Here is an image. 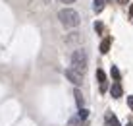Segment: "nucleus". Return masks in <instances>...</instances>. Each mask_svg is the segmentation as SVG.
<instances>
[{
    "instance_id": "1a4fd4ad",
    "label": "nucleus",
    "mask_w": 133,
    "mask_h": 126,
    "mask_svg": "<svg viewBox=\"0 0 133 126\" xmlns=\"http://www.w3.org/2000/svg\"><path fill=\"white\" fill-rule=\"evenodd\" d=\"M77 116H79L81 120H87V118H89V109L81 107V109H79V113H77Z\"/></svg>"
},
{
    "instance_id": "20e7f679",
    "label": "nucleus",
    "mask_w": 133,
    "mask_h": 126,
    "mask_svg": "<svg viewBox=\"0 0 133 126\" xmlns=\"http://www.w3.org/2000/svg\"><path fill=\"white\" fill-rule=\"evenodd\" d=\"M110 95L114 97V99H120V97L123 95V89H122V83L120 82H114L112 87H110Z\"/></svg>"
},
{
    "instance_id": "ddd939ff",
    "label": "nucleus",
    "mask_w": 133,
    "mask_h": 126,
    "mask_svg": "<svg viewBox=\"0 0 133 126\" xmlns=\"http://www.w3.org/2000/svg\"><path fill=\"white\" fill-rule=\"evenodd\" d=\"M102 8H104V0H95V12H102Z\"/></svg>"
},
{
    "instance_id": "9d476101",
    "label": "nucleus",
    "mask_w": 133,
    "mask_h": 126,
    "mask_svg": "<svg viewBox=\"0 0 133 126\" xmlns=\"http://www.w3.org/2000/svg\"><path fill=\"white\" fill-rule=\"evenodd\" d=\"M97 78H98L100 83H108V82H106V74H104V70H100V68L97 70Z\"/></svg>"
},
{
    "instance_id": "f3484780",
    "label": "nucleus",
    "mask_w": 133,
    "mask_h": 126,
    "mask_svg": "<svg viewBox=\"0 0 133 126\" xmlns=\"http://www.w3.org/2000/svg\"><path fill=\"white\" fill-rule=\"evenodd\" d=\"M58 2H62V4H73L75 0H58Z\"/></svg>"
},
{
    "instance_id": "7ed1b4c3",
    "label": "nucleus",
    "mask_w": 133,
    "mask_h": 126,
    "mask_svg": "<svg viewBox=\"0 0 133 126\" xmlns=\"http://www.w3.org/2000/svg\"><path fill=\"white\" fill-rule=\"evenodd\" d=\"M64 74H66V78H68V80H70L75 87H79L81 83H83V76H81V74H77L75 70H71V68H70V70H66Z\"/></svg>"
},
{
    "instance_id": "2eb2a0df",
    "label": "nucleus",
    "mask_w": 133,
    "mask_h": 126,
    "mask_svg": "<svg viewBox=\"0 0 133 126\" xmlns=\"http://www.w3.org/2000/svg\"><path fill=\"white\" fill-rule=\"evenodd\" d=\"M108 89V83H100V93H106Z\"/></svg>"
},
{
    "instance_id": "6ab92c4d",
    "label": "nucleus",
    "mask_w": 133,
    "mask_h": 126,
    "mask_svg": "<svg viewBox=\"0 0 133 126\" xmlns=\"http://www.w3.org/2000/svg\"><path fill=\"white\" fill-rule=\"evenodd\" d=\"M129 16H133V4L129 6Z\"/></svg>"
},
{
    "instance_id": "f8f14e48",
    "label": "nucleus",
    "mask_w": 133,
    "mask_h": 126,
    "mask_svg": "<svg viewBox=\"0 0 133 126\" xmlns=\"http://www.w3.org/2000/svg\"><path fill=\"white\" fill-rule=\"evenodd\" d=\"M110 74H112V78L116 82H120V70H118V66H112V70H110Z\"/></svg>"
},
{
    "instance_id": "4468645a",
    "label": "nucleus",
    "mask_w": 133,
    "mask_h": 126,
    "mask_svg": "<svg viewBox=\"0 0 133 126\" xmlns=\"http://www.w3.org/2000/svg\"><path fill=\"white\" fill-rule=\"evenodd\" d=\"M95 31H97L98 35L102 33V23H100V21H97V23H95Z\"/></svg>"
},
{
    "instance_id": "423d86ee",
    "label": "nucleus",
    "mask_w": 133,
    "mask_h": 126,
    "mask_svg": "<svg viewBox=\"0 0 133 126\" xmlns=\"http://www.w3.org/2000/svg\"><path fill=\"white\" fill-rule=\"evenodd\" d=\"M110 43H112V39H104L102 43H100V53H102V54H106L110 50Z\"/></svg>"
},
{
    "instance_id": "9b49d317",
    "label": "nucleus",
    "mask_w": 133,
    "mask_h": 126,
    "mask_svg": "<svg viewBox=\"0 0 133 126\" xmlns=\"http://www.w3.org/2000/svg\"><path fill=\"white\" fill-rule=\"evenodd\" d=\"M71 126H87V120H81V118H71L70 120Z\"/></svg>"
},
{
    "instance_id": "aec40b11",
    "label": "nucleus",
    "mask_w": 133,
    "mask_h": 126,
    "mask_svg": "<svg viewBox=\"0 0 133 126\" xmlns=\"http://www.w3.org/2000/svg\"><path fill=\"white\" fill-rule=\"evenodd\" d=\"M127 126H133V124H127Z\"/></svg>"
},
{
    "instance_id": "dca6fc26",
    "label": "nucleus",
    "mask_w": 133,
    "mask_h": 126,
    "mask_svg": "<svg viewBox=\"0 0 133 126\" xmlns=\"http://www.w3.org/2000/svg\"><path fill=\"white\" fill-rule=\"evenodd\" d=\"M127 107L133 111V97H127Z\"/></svg>"
},
{
    "instance_id": "6e6552de",
    "label": "nucleus",
    "mask_w": 133,
    "mask_h": 126,
    "mask_svg": "<svg viewBox=\"0 0 133 126\" xmlns=\"http://www.w3.org/2000/svg\"><path fill=\"white\" fill-rule=\"evenodd\" d=\"M106 122H108L110 126H120V122H118V118H116V116H114L112 113H108V114H106Z\"/></svg>"
},
{
    "instance_id": "a211bd4d",
    "label": "nucleus",
    "mask_w": 133,
    "mask_h": 126,
    "mask_svg": "<svg viewBox=\"0 0 133 126\" xmlns=\"http://www.w3.org/2000/svg\"><path fill=\"white\" fill-rule=\"evenodd\" d=\"M116 2L120 4V6H123V4H127V2H129V0H116Z\"/></svg>"
},
{
    "instance_id": "39448f33",
    "label": "nucleus",
    "mask_w": 133,
    "mask_h": 126,
    "mask_svg": "<svg viewBox=\"0 0 133 126\" xmlns=\"http://www.w3.org/2000/svg\"><path fill=\"white\" fill-rule=\"evenodd\" d=\"M73 97H75V103H77V107L81 109V107H83V93H81L79 89H75V91H73Z\"/></svg>"
},
{
    "instance_id": "f257e3e1",
    "label": "nucleus",
    "mask_w": 133,
    "mask_h": 126,
    "mask_svg": "<svg viewBox=\"0 0 133 126\" xmlns=\"http://www.w3.org/2000/svg\"><path fill=\"white\" fill-rule=\"evenodd\" d=\"M58 20H60L62 25H66L68 29H75L77 25L81 23V18L73 8H64V10L58 12Z\"/></svg>"
},
{
    "instance_id": "0eeeda50",
    "label": "nucleus",
    "mask_w": 133,
    "mask_h": 126,
    "mask_svg": "<svg viewBox=\"0 0 133 126\" xmlns=\"http://www.w3.org/2000/svg\"><path fill=\"white\" fill-rule=\"evenodd\" d=\"M68 43H79V33L77 31H71V33H68Z\"/></svg>"
},
{
    "instance_id": "f03ea898",
    "label": "nucleus",
    "mask_w": 133,
    "mask_h": 126,
    "mask_svg": "<svg viewBox=\"0 0 133 126\" xmlns=\"http://www.w3.org/2000/svg\"><path fill=\"white\" fill-rule=\"evenodd\" d=\"M87 64H89V60H87V53L83 49H77L71 53V70H75L77 74L83 76L87 70Z\"/></svg>"
}]
</instances>
